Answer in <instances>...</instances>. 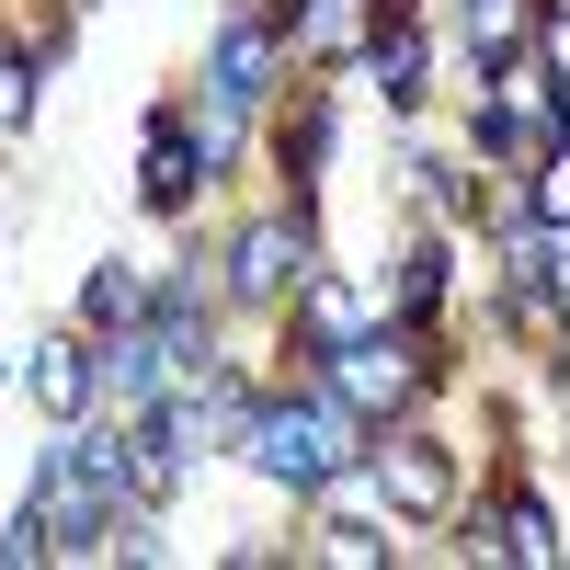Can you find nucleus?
<instances>
[{
    "instance_id": "f257e3e1",
    "label": "nucleus",
    "mask_w": 570,
    "mask_h": 570,
    "mask_svg": "<svg viewBox=\"0 0 570 570\" xmlns=\"http://www.w3.org/2000/svg\"><path fill=\"white\" fill-rule=\"evenodd\" d=\"M252 468L285 491H331V480H354V456H365V422L343 400H263L252 411Z\"/></svg>"
},
{
    "instance_id": "f03ea898",
    "label": "nucleus",
    "mask_w": 570,
    "mask_h": 570,
    "mask_svg": "<svg viewBox=\"0 0 570 570\" xmlns=\"http://www.w3.org/2000/svg\"><path fill=\"white\" fill-rule=\"evenodd\" d=\"M320 365H331V400H343L354 422H365V411H400V400L422 389V365H411V354L389 343V331H365V343H343V354H320Z\"/></svg>"
},
{
    "instance_id": "7ed1b4c3",
    "label": "nucleus",
    "mask_w": 570,
    "mask_h": 570,
    "mask_svg": "<svg viewBox=\"0 0 570 570\" xmlns=\"http://www.w3.org/2000/svg\"><path fill=\"white\" fill-rule=\"evenodd\" d=\"M263 69H274V12H240L217 35V69H206V91H217V115H240V104H263Z\"/></svg>"
},
{
    "instance_id": "20e7f679",
    "label": "nucleus",
    "mask_w": 570,
    "mask_h": 570,
    "mask_svg": "<svg viewBox=\"0 0 570 570\" xmlns=\"http://www.w3.org/2000/svg\"><path fill=\"white\" fill-rule=\"evenodd\" d=\"M376 480H389V502L400 513H445L456 502V468L422 445V434H400V445H376Z\"/></svg>"
},
{
    "instance_id": "39448f33",
    "label": "nucleus",
    "mask_w": 570,
    "mask_h": 570,
    "mask_svg": "<svg viewBox=\"0 0 570 570\" xmlns=\"http://www.w3.org/2000/svg\"><path fill=\"white\" fill-rule=\"evenodd\" d=\"M297 274H308V217L252 228V240H240V263H228V285H240V297H274V285H297Z\"/></svg>"
},
{
    "instance_id": "423d86ee",
    "label": "nucleus",
    "mask_w": 570,
    "mask_h": 570,
    "mask_svg": "<svg viewBox=\"0 0 570 570\" xmlns=\"http://www.w3.org/2000/svg\"><path fill=\"white\" fill-rule=\"evenodd\" d=\"M195 183H206V137H183V115H149V206L171 217Z\"/></svg>"
},
{
    "instance_id": "0eeeda50",
    "label": "nucleus",
    "mask_w": 570,
    "mask_h": 570,
    "mask_svg": "<svg viewBox=\"0 0 570 570\" xmlns=\"http://www.w3.org/2000/svg\"><path fill=\"white\" fill-rule=\"evenodd\" d=\"M365 12H389V0H308V12L285 23V46H297V58H354V46H365Z\"/></svg>"
},
{
    "instance_id": "6e6552de",
    "label": "nucleus",
    "mask_w": 570,
    "mask_h": 570,
    "mask_svg": "<svg viewBox=\"0 0 570 570\" xmlns=\"http://www.w3.org/2000/svg\"><path fill=\"white\" fill-rule=\"evenodd\" d=\"M91 376H104V365H91V343H35V400L58 411V422L91 411Z\"/></svg>"
},
{
    "instance_id": "1a4fd4ad",
    "label": "nucleus",
    "mask_w": 570,
    "mask_h": 570,
    "mask_svg": "<svg viewBox=\"0 0 570 570\" xmlns=\"http://www.w3.org/2000/svg\"><path fill=\"white\" fill-rule=\"evenodd\" d=\"M80 320H91V331H149V274H137V263H104V274L80 285Z\"/></svg>"
},
{
    "instance_id": "9d476101",
    "label": "nucleus",
    "mask_w": 570,
    "mask_h": 570,
    "mask_svg": "<svg viewBox=\"0 0 570 570\" xmlns=\"http://www.w3.org/2000/svg\"><path fill=\"white\" fill-rule=\"evenodd\" d=\"M365 331H376V308L354 297V285H308V354H343V343H365Z\"/></svg>"
},
{
    "instance_id": "9b49d317",
    "label": "nucleus",
    "mask_w": 570,
    "mask_h": 570,
    "mask_svg": "<svg viewBox=\"0 0 570 570\" xmlns=\"http://www.w3.org/2000/svg\"><path fill=\"white\" fill-rule=\"evenodd\" d=\"M525 35H537V0H468V46L502 69V58H525Z\"/></svg>"
},
{
    "instance_id": "f8f14e48",
    "label": "nucleus",
    "mask_w": 570,
    "mask_h": 570,
    "mask_svg": "<svg viewBox=\"0 0 570 570\" xmlns=\"http://www.w3.org/2000/svg\"><path fill=\"white\" fill-rule=\"evenodd\" d=\"M365 69H376V91H389V104H411V91H422V35H411V23H389V35L365 46Z\"/></svg>"
},
{
    "instance_id": "ddd939ff",
    "label": "nucleus",
    "mask_w": 570,
    "mask_h": 570,
    "mask_svg": "<svg viewBox=\"0 0 570 570\" xmlns=\"http://www.w3.org/2000/svg\"><path fill=\"white\" fill-rule=\"evenodd\" d=\"M502 559H559V537H548V502H525V491H513L502 502V537H491Z\"/></svg>"
},
{
    "instance_id": "4468645a",
    "label": "nucleus",
    "mask_w": 570,
    "mask_h": 570,
    "mask_svg": "<svg viewBox=\"0 0 570 570\" xmlns=\"http://www.w3.org/2000/svg\"><path fill=\"white\" fill-rule=\"evenodd\" d=\"M537 228H570V126L548 137V160H537Z\"/></svg>"
},
{
    "instance_id": "2eb2a0df",
    "label": "nucleus",
    "mask_w": 570,
    "mask_h": 570,
    "mask_svg": "<svg viewBox=\"0 0 570 570\" xmlns=\"http://www.w3.org/2000/svg\"><path fill=\"white\" fill-rule=\"evenodd\" d=\"M400 308H411V320H434V308H445V240H422V252H411V274H400Z\"/></svg>"
},
{
    "instance_id": "dca6fc26",
    "label": "nucleus",
    "mask_w": 570,
    "mask_h": 570,
    "mask_svg": "<svg viewBox=\"0 0 570 570\" xmlns=\"http://www.w3.org/2000/svg\"><path fill=\"white\" fill-rule=\"evenodd\" d=\"M23 115H35V69L0 46V137H23Z\"/></svg>"
}]
</instances>
